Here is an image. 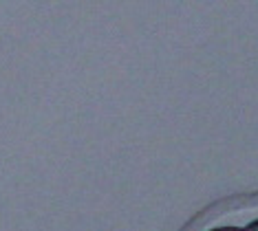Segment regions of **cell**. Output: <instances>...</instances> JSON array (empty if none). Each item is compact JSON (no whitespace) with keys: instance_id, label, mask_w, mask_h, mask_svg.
<instances>
[{"instance_id":"1","label":"cell","mask_w":258,"mask_h":231,"mask_svg":"<svg viewBox=\"0 0 258 231\" xmlns=\"http://www.w3.org/2000/svg\"><path fill=\"white\" fill-rule=\"evenodd\" d=\"M199 231H258V214L247 220H216L205 224Z\"/></svg>"}]
</instances>
